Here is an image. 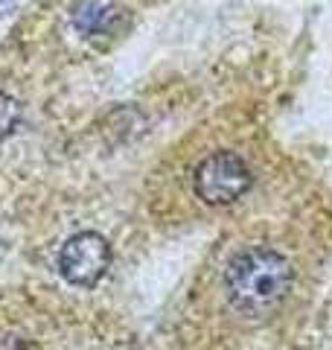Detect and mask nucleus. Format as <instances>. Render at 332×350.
<instances>
[{"label":"nucleus","mask_w":332,"mask_h":350,"mask_svg":"<svg viewBox=\"0 0 332 350\" xmlns=\"http://www.w3.org/2000/svg\"><path fill=\"white\" fill-rule=\"evenodd\" d=\"M294 269L280 251L268 245H251L227 262L225 289L234 310L248 319L271 315L292 292Z\"/></svg>","instance_id":"1"},{"label":"nucleus","mask_w":332,"mask_h":350,"mask_svg":"<svg viewBox=\"0 0 332 350\" xmlns=\"http://www.w3.org/2000/svg\"><path fill=\"white\" fill-rule=\"evenodd\" d=\"M251 167L236 152H213L195 170V196L210 207L234 204L251 190Z\"/></svg>","instance_id":"2"},{"label":"nucleus","mask_w":332,"mask_h":350,"mask_svg":"<svg viewBox=\"0 0 332 350\" xmlns=\"http://www.w3.org/2000/svg\"><path fill=\"white\" fill-rule=\"evenodd\" d=\"M111 269V245L102 234H73L59 251V271L70 286L94 289Z\"/></svg>","instance_id":"3"},{"label":"nucleus","mask_w":332,"mask_h":350,"mask_svg":"<svg viewBox=\"0 0 332 350\" xmlns=\"http://www.w3.org/2000/svg\"><path fill=\"white\" fill-rule=\"evenodd\" d=\"M131 21L128 9L114 3V0H85L73 9V27L85 38L99 41L108 36H120Z\"/></svg>","instance_id":"4"},{"label":"nucleus","mask_w":332,"mask_h":350,"mask_svg":"<svg viewBox=\"0 0 332 350\" xmlns=\"http://www.w3.org/2000/svg\"><path fill=\"white\" fill-rule=\"evenodd\" d=\"M20 123V103L0 91V140H6Z\"/></svg>","instance_id":"5"},{"label":"nucleus","mask_w":332,"mask_h":350,"mask_svg":"<svg viewBox=\"0 0 332 350\" xmlns=\"http://www.w3.org/2000/svg\"><path fill=\"white\" fill-rule=\"evenodd\" d=\"M9 3H12V0H0V6H9Z\"/></svg>","instance_id":"6"}]
</instances>
